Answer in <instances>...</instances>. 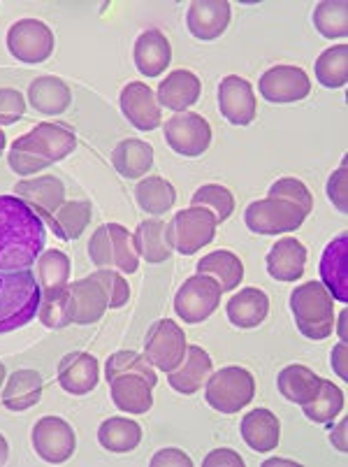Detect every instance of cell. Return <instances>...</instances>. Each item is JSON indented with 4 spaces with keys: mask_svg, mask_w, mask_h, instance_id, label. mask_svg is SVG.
<instances>
[{
    "mask_svg": "<svg viewBox=\"0 0 348 467\" xmlns=\"http://www.w3.org/2000/svg\"><path fill=\"white\" fill-rule=\"evenodd\" d=\"M46 244L45 221L19 195H0V273L31 270Z\"/></svg>",
    "mask_w": 348,
    "mask_h": 467,
    "instance_id": "6da1fadb",
    "label": "cell"
},
{
    "mask_svg": "<svg viewBox=\"0 0 348 467\" xmlns=\"http://www.w3.org/2000/svg\"><path fill=\"white\" fill-rule=\"evenodd\" d=\"M75 147H77V135L70 126L58 124V121H42L12 142L7 163L15 175L31 177L70 156Z\"/></svg>",
    "mask_w": 348,
    "mask_h": 467,
    "instance_id": "7a4b0ae2",
    "label": "cell"
},
{
    "mask_svg": "<svg viewBox=\"0 0 348 467\" xmlns=\"http://www.w3.org/2000/svg\"><path fill=\"white\" fill-rule=\"evenodd\" d=\"M112 402L126 414H147L154 407L151 390L159 384L154 368L147 356L138 351H118L105 363Z\"/></svg>",
    "mask_w": 348,
    "mask_h": 467,
    "instance_id": "3957f363",
    "label": "cell"
},
{
    "mask_svg": "<svg viewBox=\"0 0 348 467\" xmlns=\"http://www.w3.org/2000/svg\"><path fill=\"white\" fill-rule=\"evenodd\" d=\"M40 284L36 273H0V335L24 328L37 317Z\"/></svg>",
    "mask_w": 348,
    "mask_h": 467,
    "instance_id": "277c9868",
    "label": "cell"
},
{
    "mask_svg": "<svg viewBox=\"0 0 348 467\" xmlns=\"http://www.w3.org/2000/svg\"><path fill=\"white\" fill-rule=\"evenodd\" d=\"M297 330L309 339H328L334 330V300L321 282H307L291 293Z\"/></svg>",
    "mask_w": 348,
    "mask_h": 467,
    "instance_id": "5b68a950",
    "label": "cell"
},
{
    "mask_svg": "<svg viewBox=\"0 0 348 467\" xmlns=\"http://www.w3.org/2000/svg\"><path fill=\"white\" fill-rule=\"evenodd\" d=\"M88 256L93 265L100 270H117V273H138L139 256L135 249L133 235L121 223H103L93 231L88 242Z\"/></svg>",
    "mask_w": 348,
    "mask_h": 467,
    "instance_id": "8992f818",
    "label": "cell"
},
{
    "mask_svg": "<svg viewBox=\"0 0 348 467\" xmlns=\"http://www.w3.org/2000/svg\"><path fill=\"white\" fill-rule=\"evenodd\" d=\"M216 216L205 207H189L172 216V221L165 228L168 244L177 254L193 256L207 244H211L216 237Z\"/></svg>",
    "mask_w": 348,
    "mask_h": 467,
    "instance_id": "52a82bcc",
    "label": "cell"
},
{
    "mask_svg": "<svg viewBox=\"0 0 348 467\" xmlns=\"http://www.w3.org/2000/svg\"><path fill=\"white\" fill-rule=\"evenodd\" d=\"M256 396V381L253 375L244 368H223L214 372L205 384V398L211 410L223 411V414H237L244 410Z\"/></svg>",
    "mask_w": 348,
    "mask_h": 467,
    "instance_id": "ba28073f",
    "label": "cell"
},
{
    "mask_svg": "<svg viewBox=\"0 0 348 467\" xmlns=\"http://www.w3.org/2000/svg\"><path fill=\"white\" fill-rule=\"evenodd\" d=\"M220 296L223 291L216 279L207 275H193L181 284L174 296V312L186 324H202L219 309Z\"/></svg>",
    "mask_w": 348,
    "mask_h": 467,
    "instance_id": "9c48e42d",
    "label": "cell"
},
{
    "mask_svg": "<svg viewBox=\"0 0 348 467\" xmlns=\"http://www.w3.org/2000/svg\"><path fill=\"white\" fill-rule=\"evenodd\" d=\"M307 216L297 210L292 202L281 198H262L246 207V228L256 235H283L295 233L302 226Z\"/></svg>",
    "mask_w": 348,
    "mask_h": 467,
    "instance_id": "30bf717a",
    "label": "cell"
},
{
    "mask_svg": "<svg viewBox=\"0 0 348 467\" xmlns=\"http://www.w3.org/2000/svg\"><path fill=\"white\" fill-rule=\"evenodd\" d=\"M7 49L21 63H45L54 52L52 28L37 19H19L7 31Z\"/></svg>",
    "mask_w": 348,
    "mask_h": 467,
    "instance_id": "8fae6325",
    "label": "cell"
},
{
    "mask_svg": "<svg viewBox=\"0 0 348 467\" xmlns=\"http://www.w3.org/2000/svg\"><path fill=\"white\" fill-rule=\"evenodd\" d=\"M163 133L169 150L179 156H189V159L202 156L211 144L210 121L195 112L174 114L172 119H168Z\"/></svg>",
    "mask_w": 348,
    "mask_h": 467,
    "instance_id": "7c38bea8",
    "label": "cell"
},
{
    "mask_svg": "<svg viewBox=\"0 0 348 467\" xmlns=\"http://www.w3.org/2000/svg\"><path fill=\"white\" fill-rule=\"evenodd\" d=\"M33 449L45 462L61 465L77 449V437L61 416H42L33 428Z\"/></svg>",
    "mask_w": 348,
    "mask_h": 467,
    "instance_id": "4fadbf2b",
    "label": "cell"
},
{
    "mask_svg": "<svg viewBox=\"0 0 348 467\" xmlns=\"http://www.w3.org/2000/svg\"><path fill=\"white\" fill-rule=\"evenodd\" d=\"M186 347L189 344H186L184 328L174 324L172 318H160L148 328L144 349H147L148 363L163 372H172L184 360Z\"/></svg>",
    "mask_w": 348,
    "mask_h": 467,
    "instance_id": "5bb4252c",
    "label": "cell"
},
{
    "mask_svg": "<svg viewBox=\"0 0 348 467\" xmlns=\"http://www.w3.org/2000/svg\"><path fill=\"white\" fill-rule=\"evenodd\" d=\"M309 93H312L309 75L297 66H274L261 78V96L267 103H297L304 100Z\"/></svg>",
    "mask_w": 348,
    "mask_h": 467,
    "instance_id": "9a60e30c",
    "label": "cell"
},
{
    "mask_svg": "<svg viewBox=\"0 0 348 467\" xmlns=\"http://www.w3.org/2000/svg\"><path fill=\"white\" fill-rule=\"evenodd\" d=\"M67 305H70L72 324L88 326L103 318V314L109 309V298L103 284L91 275L67 286Z\"/></svg>",
    "mask_w": 348,
    "mask_h": 467,
    "instance_id": "2e32d148",
    "label": "cell"
},
{
    "mask_svg": "<svg viewBox=\"0 0 348 467\" xmlns=\"http://www.w3.org/2000/svg\"><path fill=\"white\" fill-rule=\"evenodd\" d=\"M219 109L228 124L249 126L256 119V93L240 75H228L219 84Z\"/></svg>",
    "mask_w": 348,
    "mask_h": 467,
    "instance_id": "e0dca14e",
    "label": "cell"
},
{
    "mask_svg": "<svg viewBox=\"0 0 348 467\" xmlns=\"http://www.w3.org/2000/svg\"><path fill=\"white\" fill-rule=\"evenodd\" d=\"M232 7L228 0H195L186 12V26L198 40H216L230 26Z\"/></svg>",
    "mask_w": 348,
    "mask_h": 467,
    "instance_id": "ac0fdd59",
    "label": "cell"
},
{
    "mask_svg": "<svg viewBox=\"0 0 348 467\" xmlns=\"http://www.w3.org/2000/svg\"><path fill=\"white\" fill-rule=\"evenodd\" d=\"M118 105H121L123 117L128 119L130 124L138 130H156L163 121H160V105L156 103L154 91L144 82H130L123 87L121 96H118Z\"/></svg>",
    "mask_w": 348,
    "mask_h": 467,
    "instance_id": "d6986e66",
    "label": "cell"
},
{
    "mask_svg": "<svg viewBox=\"0 0 348 467\" xmlns=\"http://www.w3.org/2000/svg\"><path fill=\"white\" fill-rule=\"evenodd\" d=\"M321 284L328 288L333 300L348 303V235L334 237L321 256Z\"/></svg>",
    "mask_w": 348,
    "mask_h": 467,
    "instance_id": "ffe728a7",
    "label": "cell"
},
{
    "mask_svg": "<svg viewBox=\"0 0 348 467\" xmlns=\"http://www.w3.org/2000/svg\"><path fill=\"white\" fill-rule=\"evenodd\" d=\"M211 370H214V363H211V356L207 354L200 347H186L184 360H181L172 372H168V384L172 386L177 393H184V396H193L210 379Z\"/></svg>",
    "mask_w": 348,
    "mask_h": 467,
    "instance_id": "44dd1931",
    "label": "cell"
},
{
    "mask_svg": "<svg viewBox=\"0 0 348 467\" xmlns=\"http://www.w3.org/2000/svg\"><path fill=\"white\" fill-rule=\"evenodd\" d=\"M100 379V368L97 360L87 351H72V354L63 356L61 365H58V384L66 393L72 396H87L97 386Z\"/></svg>",
    "mask_w": 348,
    "mask_h": 467,
    "instance_id": "7402d4cb",
    "label": "cell"
},
{
    "mask_svg": "<svg viewBox=\"0 0 348 467\" xmlns=\"http://www.w3.org/2000/svg\"><path fill=\"white\" fill-rule=\"evenodd\" d=\"M15 195H19L21 201L37 212L42 221H46L66 202V186L58 177L46 175L37 177V180L19 182L15 186Z\"/></svg>",
    "mask_w": 348,
    "mask_h": 467,
    "instance_id": "603a6c76",
    "label": "cell"
},
{
    "mask_svg": "<svg viewBox=\"0 0 348 467\" xmlns=\"http://www.w3.org/2000/svg\"><path fill=\"white\" fill-rule=\"evenodd\" d=\"M307 267V247L295 237H283L267 254V273L277 282H297Z\"/></svg>",
    "mask_w": 348,
    "mask_h": 467,
    "instance_id": "cb8c5ba5",
    "label": "cell"
},
{
    "mask_svg": "<svg viewBox=\"0 0 348 467\" xmlns=\"http://www.w3.org/2000/svg\"><path fill=\"white\" fill-rule=\"evenodd\" d=\"M241 440L246 447L258 453H270L279 447L281 440V423L270 410H253L241 419L240 423Z\"/></svg>",
    "mask_w": 348,
    "mask_h": 467,
    "instance_id": "d4e9b609",
    "label": "cell"
},
{
    "mask_svg": "<svg viewBox=\"0 0 348 467\" xmlns=\"http://www.w3.org/2000/svg\"><path fill=\"white\" fill-rule=\"evenodd\" d=\"M133 58L144 78H159V75L168 70L169 61H172V47H169V40L163 33L151 28V31H144L138 37Z\"/></svg>",
    "mask_w": 348,
    "mask_h": 467,
    "instance_id": "484cf974",
    "label": "cell"
},
{
    "mask_svg": "<svg viewBox=\"0 0 348 467\" xmlns=\"http://www.w3.org/2000/svg\"><path fill=\"white\" fill-rule=\"evenodd\" d=\"M226 314L228 321L237 328H258L270 314V298L256 286L241 288L228 300Z\"/></svg>",
    "mask_w": 348,
    "mask_h": 467,
    "instance_id": "4316f807",
    "label": "cell"
},
{
    "mask_svg": "<svg viewBox=\"0 0 348 467\" xmlns=\"http://www.w3.org/2000/svg\"><path fill=\"white\" fill-rule=\"evenodd\" d=\"M202 84L200 79L195 78L193 72L189 70H172L168 78L160 82L159 91V105L172 109V112H186L190 105L198 103L200 98Z\"/></svg>",
    "mask_w": 348,
    "mask_h": 467,
    "instance_id": "83f0119b",
    "label": "cell"
},
{
    "mask_svg": "<svg viewBox=\"0 0 348 467\" xmlns=\"http://www.w3.org/2000/svg\"><path fill=\"white\" fill-rule=\"evenodd\" d=\"M112 165L126 180H139L154 165V147L138 138L121 140L112 151Z\"/></svg>",
    "mask_w": 348,
    "mask_h": 467,
    "instance_id": "f1b7e54d",
    "label": "cell"
},
{
    "mask_svg": "<svg viewBox=\"0 0 348 467\" xmlns=\"http://www.w3.org/2000/svg\"><path fill=\"white\" fill-rule=\"evenodd\" d=\"M72 93L63 79L54 78V75H45V78L33 79L28 87V103L37 109V112L54 117L70 108Z\"/></svg>",
    "mask_w": 348,
    "mask_h": 467,
    "instance_id": "f546056e",
    "label": "cell"
},
{
    "mask_svg": "<svg viewBox=\"0 0 348 467\" xmlns=\"http://www.w3.org/2000/svg\"><path fill=\"white\" fill-rule=\"evenodd\" d=\"M322 379L316 377V372H312L304 365H286L277 377V389L288 402L292 405H307L309 400H313V396L321 389Z\"/></svg>",
    "mask_w": 348,
    "mask_h": 467,
    "instance_id": "4dcf8cb0",
    "label": "cell"
},
{
    "mask_svg": "<svg viewBox=\"0 0 348 467\" xmlns=\"http://www.w3.org/2000/svg\"><path fill=\"white\" fill-rule=\"evenodd\" d=\"M198 275H207V277L216 279L220 291H235L244 279V265L237 258V254L228 252V249H219V252L207 254L205 258L198 261Z\"/></svg>",
    "mask_w": 348,
    "mask_h": 467,
    "instance_id": "1f68e13d",
    "label": "cell"
},
{
    "mask_svg": "<svg viewBox=\"0 0 348 467\" xmlns=\"http://www.w3.org/2000/svg\"><path fill=\"white\" fill-rule=\"evenodd\" d=\"M165 228H168V223H165L163 219H147L142 221L133 233L138 256H142L144 261L151 263V265L165 263L172 256V247L168 244Z\"/></svg>",
    "mask_w": 348,
    "mask_h": 467,
    "instance_id": "d6a6232c",
    "label": "cell"
},
{
    "mask_svg": "<svg viewBox=\"0 0 348 467\" xmlns=\"http://www.w3.org/2000/svg\"><path fill=\"white\" fill-rule=\"evenodd\" d=\"M42 398V377L36 370H16L3 389V405L10 411H26Z\"/></svg>",
    "mask_w": 348,
    "mask_h": 467,
    "instance_id": "836d02e7",
    "label": "cell"
},
{
    "mask_svg": "<svg viewBox=\"0 0 348 467\" xmlns=\"http://www.w3.org/2000/svg\"><path fill=\"white\" fill-rule=\"evenodd\" d=\"M97 441H100V447L112 453H130L142 441V428L138 421L112 416L97 428Z\"/></svg>",
    "mask_w": 348,
    "mask_h": 467,
    "instance_id": "e575fe53",
    "label": "cell"
},
{
    "mask_svg": "<svg viewBox=\"0 0 348 467\" xmlns=\"http://www.w3.org/2000/svg\"><path fill=\"white\" fill-rule=\"evenodd\" d=\"M88 221H91V205H88V201H72L63 202V205L46 219V223H49L54 235L61 237V240H77V237L87 231Z\"/></svg>",
    "mask_w": 348,
    "mask_h": 467,
    "instance_id": "d590c367",
    "label": "cell"
},
{
    "mask_svg": "<svg viewBox=\"0 0 348 467\" xmlns=\"http://www.w3.org/2000/svg\"><path fill=\"white\" fill-rule=\"evenodd\" d=\"M36 263V279L40 284L42 296L66 291L67 284H70V258L66 254L58 252V249H49V252H42Z\"/></svg>",
    "mask_w": 348,
    "mask_h": 467,
    "instance_id": "8d00e7d4",
    "label": "cell"
},
{
    "mask_svg": "<svg viewBox=\"0 0 348 467\" xmlns=\"http://www.w3.org/2000/svg\"><path fill=\"white\" fill-rule=\"evenodd\" d=\"M135 198L148 216H163L177 202V191L163 177H147L135 189Z\"/></svg>",
    "mask_w": 348,
    "mask_h": 467,
    "instance_id": "74e56055",
    "label": "cell"
},
{
    "mask_svg": "<svg viewBox=\"0 0 348 467\" xmlns=\"http://www.w3.org/2000/svg\"><path fill=\"white\" fill-rule=\"evenodd\" d=\"M316 79L325 88L346 87L348 79V47L334 45L316 58Z\"/></svg>",
    "mask_w": 348,
    "mask_h": 467,
    "instance_id": "f35d334b",
    "label": "cell"
},
{
    "mask_svg": "<svg viewBox=\"0 0 348 467\" xmlns=\"http://www.w3.org/2000/svg\"><path fill=\"white\" fill-rule=\"evenodd\" d=\"M343 410V393L337 384L322 379L321 389L313 396V400H309L307 405H302L304 416L313 423H330L334 421Z\"/></svg>",
    "mask_w": 348,
    "mask_h": 467,
    "instance_id": "ab89813d",
    "label": "cell"
},
{
    "mask_svg": "<svg viewBox=\"0 0 348 467\" xmlns=\"http://www.w3.org/2000/svg\"><path fill=\"white\" fill-rule=\"evenodd\" d=\"M313 26L328 40L348 36V5L346 0H322L313 10Z\"/></svg>",
    "mask_w": 348,
    "mask_h": 467,
    "instance_id": "60d3db41",
    "label": "cell"
},
{
    "mask_svg": "<svg viewBox=\"0 0 348 467\" xmlns=\"http://www.w3.org/2000/svg\"><path fill=\"white\" fill-rule=\"evenodd\" d=\"M190 207H205V210H210L216 216V223H223L235 212V195L226 186L205 184L193 193Z\"/></svg>",
    "mask_w": 348,
    "mask_h": 467,
    "instance_id": "b9f144b4",
    "label": "cell"
},
{
    "mask_svg": "<svg viewBox=\"0 0 348 467\" xmlns=\"http://www.w3.org/2000/svg\"><path fill=\"white\" fill-rule=\"evenodd\" d=\"M267 198H281V201L292 202L304 216L312 214L313 210L312 191H309L302 182L295 180V177H283V180L274 182V184L270 186V195H267Z\"/></svg>",
    "mask_w": 348,
    "mask_h": 467,
    "instance_id": "7bdbcfd3",
    "label": "cell"
},
{
    "mask_svg": "<svg viewBox=\"0 0 348 467\" xmlns=\"http://www.w3.org/2000/svg\"><path fill=\"white\" fill-rule=\"evenodd\" d=\"M93 277L103 284L105 293L109 298V309H118L130 300V286L128 282L117 273V270H97L93 273Z\"/></svg>",
    "mask_w": 348,
    "mask_h": 467,
    "instance_id": "ee69618b",
    "label": "cell"
},
{
    "mask_svg": "<svg viewBox=\"0 0 348 467\" xmlns=\"http://www.w3.org/2000/svg\"><path fill=\"white\" fill-rule=\"evenodd\" d=\"M26 112V100L16 88H0V126L16 124Z\"/></svg>",
    "mask_w": 348,
    "mask_h": 467,
    "instance_id": "f6af8a7d",
    "label": "cell"
},
{
    "mask_svg": "<svg viewBox=\"0 0 348 467\" xmlns=\"http://www.w3.org/2000/svg\"><path fill=\"white\" fill-rule=\"evenodd\" d=\"M328 198L333 201V205L337 207L342 214H346L348 205H346V163H342V168L337 172H333L328 182Z\"/></svg>",
    "mask_w": 348,
    "mask_h": 467,
    "instance_id": "bcb514c9",
    "label": "cell"
},
{
    "mask_svg": "<svg viewBox=\"0 0 348 467\" xmlns=\"http://www.w3.org/2000/svg\"><path fill=\"white\" fill-rule=\"evenodd\" d=\"M165 465H179V467H193V461L186 456L179 449H163L151 458V467H165Z\"/></svg>",
    "mask_w": 348,
    "mask_h": 467,
    "instance_id": "7dc6e473",
    "label": "cell"
},
{
    "mask_svg": "<svg viewBox=\"0 0 348 467\" xmlns=\"http://www.w3.org/2000/svg\"><path fill=\"white\" fill-rule=\"evenodd\" d=\"M219 465L244 467V461H241L232 449H216V451H211L210 456L202 461V467H219Z\"/></svg>",
    "mask_w": 348,
    "mask_h": 467,
    "instance_id": "c3c4849f",
    "label": "cell"
},
{
    "mask_svg": "<svg viewBox=\"0 0 348 467\" xmlns=\"http://www.w3.org/2000/svg\"><path fill=\"white\" fill-rule=\"evenodd\" d=\"M333 368H334V372L342 377V379H348V375H346V342H342V344H337V347H334Z\"/></svg>",
    "mask_w": 348,
    "mask_h": 467,
    "instance_id": "681fc988",
    "label": "cell"
},
{
    "mask_svg": "<svg viewBox=\"0 0 348 467\" xmlns=\"http://www.w3.org/2000/svg\"><path fill=\"white\" fill-rule=\"evenodd\" d=\"M7 458H10V447H7V440L0 435V467L5 465Z\"/></svg>",
    "mask_w": 348,
    "mask_h": 467,
    "instance_id": "f907efd6",
    "label": "cell"
},
{
    "mask_svg": "<svg viewBox=\"0 0 348 467\" xmlns=\"http://www.w3.org/2000/svg\"><path fill=\"white\" fill-rule=\"evenodd\" d=\"M343 431H346V421L339 423V440H334V444H337L339 451H346V441H343Z\"/></svg>",
    "mask_w": 348,
    "mask_h": 467,
    "instance_id": "816d5d0a",
    "label": "cell"
},
{
    "mask_svg": "<svg viewBox=\"0 0 348 467\" xmlns=\"http://www.w3.org/2000/svg\"><path fill=\"white\" fill-rule=\"evenodd\" d=\"M343 318H346V314H342V318H339V335H342V339L346 342V326H343Z\"/></svg>",
    "mask_w": 348,
    "mask_h": 467,
    "instance_id": "f5cc1de1",
    "label": "cell"
},
{
    "mask_svg": "<svg viewBox=\"0 0 348 467\" xmlns=\"http://www.w3.org/2000/svg\"><path fill=\"white\" fill-rule=\"evenodd\" d=\"M5 144H7V138H5V133H3V130H0V154H3V151H5Z\"/></svg>",
    "mask_w": 348,
    "mask_h": 467,
    "instance_id": "db71d44e",
    "label": "cell"
},
{
    "mask_svg": "<svg viewBox=\"0 0 348 467\" xmlns=\"http://www.w3.org/2000/svg\"><path fill=\"white\" fill-rule=\"evenodd\" d=\"M5 384V365L0 363V386Z\"/></svg>",
    "mask_w": 348,
    "mask_h": 467,
    "instance_id": "11a10c76",
    "label": "cell"
}]
</instances>
